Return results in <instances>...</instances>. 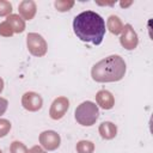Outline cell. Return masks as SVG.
I'll list each match as a JSON object with an SVG mask.
<instances>
[{
    "mask_svg": "<svg viewBox=\"0 0 153 153\" xmlns=\"http://www.w3.org/2000/svg\"><path fill=\"white\" fill-rule=\"evenodd\" d=\"M73 30L80 41L99 45L105 35V22L98 13L84 11L74 18Z\"/></svg>",
    "mask_w": 153,
    "mask_h": 153,
    "instance_id": "6da1fadb",
    "label": "cell"
},
{
    "mask_svg": "<svg viewBox=\"0 0 153 153\" xmlns=\"http://www.w3.org/2000/svg\"><path fill=\"white\" fill-rule=\"evenodd\" d=\"M126 62L120 55H110L97 62L91 69V76L97 82H115L123 79Z\"/></svg>",
    "mask_w": 153,
    "mask_h": 153,
    "instance_id": "7a4b0ae2",
    "label": "cell"
},
{
    "mask_svg": "<svg viewBox=\"0 0 153 153\" xmlns=\"http://www.w3.org/2000/svg\"><path fill=\"white\" fill-rule=\"evenodd\" d=\"M74 116L79 124L85 126V127H91L98 120L99 110H98V106L93 102L86 100L76 106Z\"/></svg>",
    "mask_w": 153,
    "mask_h": 153,
    "instance_id": "3957f363",
    "label": "cell"
},
{
    "mask_svg": "<svg viewBox=\"0 0 153 153\" xmlns=\"http://www.w3.org/2000/svg\"><path fill=\"white\" fill-rule=\"evenodd\" d=\"M26 45H27V50L31 55L37 56V57H42L47 54V42L45 39L36 32H30L26 36Z\"/></svg>",
    "mask_w": 153,
    "mask_h": 153,
    "instance_id": "277c9868",
    "label": "cell"
},
{
    "mask_svg": "<svg viewBox=\"0 0 153 153\" xmlns=\"http://www.w3.org/2000/svg\"><path fill=\"white\" fill-rule=\"evenodd\" d=\"M120 43L127 50H133V49H135L137 47V44H139L137 33L135 32V30L133 29V26L130 24L123 25V30L121 32Z\"/></svg>",
    "mask_w": 153,
    "mask_h": 153,
    "instance_id": "5b68a950",
    "label": "cell"
},
{
    "mask_svg": "<svg viewBox=\"0 0 153 153\" xmlns=\"http://www.w3.org/2000/svg\"><path fill=\"white\" fill-rule=\"evenodd\" d=\"M39 143L47 151H55L61 143L60 135L54 130H44L39 134Z\"/></svg>",
    "mask_w": 153,
    "mask_h": 153,
    "instance_id": "8992f818",
    "label": "cell"
},
{
    "mask_svg": "<svg viewBox=\"0 0 153 153\" xmlns=\"http://www.w3.org/2000/svg\"><path fill=\"white\" fill-rule=\"evenodd\" d=\"M68 108H69V100H68V98L67 97H63V96L57 97L51 103V106H50V110H49V115L55 121L61 120L66 115Z\"/></svg>",
    "mask_w": 153,
    "mask_h": 153,
    "instance_id": "52a82bcc",
    "label": "cell"
},
{
    "mask_svg": "<svg viewBox=\"0 0 153 153\" xmlns=\"http://www.w3.org/2000/svg\"><path fill=\"white\" fill-rule=\"evenodd\" d=\"M22 105H23V108L25 110L35 112V111H38L42 108L43 99H42V97L38 93L29 91V92H25L23 94V97H22Z\"/></svg>",
    "mask_w": 153,
    "mask_h": 153,
    "instance_id": "ba28073f",
    "label": "cell"
},
{
    "mask_svg": "<svg viewBox=\"0 0 153 153\" xmlns=\"http://www.w3.org/2000/svg\"><path fill=\"white\" fill-rule=\"evenodd\" d=\"M18 11H19V16L24 20H31L37 12L36 2L32 0H23L18 6Z\"/></svg>",
    "mask_w": 153,
    "mask_h": 153,
    "instance_id": "9c48e42d",
    "label": "cell"
},
{
    "mask_svg": "<svg viewBox=\"0 0 153 153\" xmlns=\"http://www.w3.org/2000/svg\"><path fill=\"white\" fill-rule=\"evenodd\" d=\"M96 102L104 110H110L115 105V98L112 93L106 90H100L96 93Z\"/></svg>",
    "mask_w": 153,
    "mask_h": 153,
    "instance_id": "30bf717a",
    "label": "cell"
},
{
    "mask_svg": "<svg viewBox=\"0 0 153 153\" xmlns=\"http://www.w3.org/2000/svg\"><path fill=\"white\" fill-rule=\"evenodd\" d=\"M99 134L100 136L104 139V140H111L116 136L117 134V127L116 124H114L112 122H103L100 126H99Z\"/></svg>",
    "mask_w": 153,
    "mask_h": 153,
    "instance_id": "8fae6325",
    "label": "cell"
},
{
    "mask_svg": "<svg viewBox=\"0 0 153 153\" xmlns=\"http://www.w3.org/2000/svg\"><path fill=\"white\" fill-rule=\"evenodd\" d=\"M6 22L11 25L14 33H22L25 30V20L19 14H12L11 13L10 16H7Z\"/></svg>",
    "mask_w": 153,
    "mask_h": 153,
    "instance_id": "7c38bea8",
    "label": "cell"
},
{
    "mask_svg": "<svg viewBox=\"0 0 153 153\" xmlns=\"http://www.w3.org/2000/svg\"><path fill=\"white\" fill-rule=\"evenodd\" d=\"M106 26L109 29V31L114 35H120L123 30V23L122 20L117 17V16H110L108 18V22H106Z\"/></svg>",
    "mask_w": 153,
    "mask_h": 153,
    "instance_id": "4fadbf2b",
    "label": "cell"
},
{
    "mask_svg": "<svg viewBox=\"0 0 153 153\" xmlns=\"http://www.w3.org/2000/svg\"><path fill=\"white\" fill-rule=\"evenodd\" d=\"M76 152L78 153H93L94 151V145L92 141L88 140H81L76 143Z\"/></svg>",
    "mask_w": 153,
    "mask_h": 153,
    "instance_id": "5bb4252c",
    "label": "cell"
},
{
    "mask_svg": "<svg viewBox=\"0 0 153 153\" xmlns=\"http://www.w3.org/2000/svg\"><path fill=\"white\" fill-rule=\"evenodd\" d=\"M54 6L59 12H67L74 6V1L73 0H56L54 2Z\"/></svg>",
    "mask_w": 153,
    "mask_h": 153,
    "instance_id": "9a60e30c",
    "label": "cell"
},
{
    "mask_svg": "<svg viewBox=\"0 0 153 153\" xmlns=\"http://www.w3.org/2000/svg\"><path fill=\"white\" fill-rule=\"evenodd\" d=\"M10 151L11 153H29V149L26 148V146L20 141H13L11 143Z\"/></svg>",
    "mask_w": 153,
    "mask_h": 153,
    "instance_id": "2e32d148",
    "label": "cell"
},
{
    "mask_svg": "<svg viewBox=\"0 0 153 153\" xmlns=\"http://www.w3.org/2000/svg\"><path fill=\"white\" fill-rule=\"evenodd\" d=\"M12 12V4L7 0H0V17H7Z\"/></svg>",
    "mask_w": 153,
    "mask_h": 153,
    "instance_id": "e0dca14e",
    "label": "cell"
},
{
    "mask_svg": "<svg viewBox=\"0 0 153 153\" xmlns=\"http://www.w3.org/2000/svg\"><path fill=\"white\" fill-rule=\"evenodd\" d=\"M13 33H14L13 29L11 27V25L6 20L0 23V36H2V37H11Z\"/></svg>",
    "mask_w": 153,
    "mask_h": 153,
    "instance_id": "ac0fdd59",
    "label": "cell"
},
{
    "mask_svg": "<svg viewBox=\"0 0 153 153\" xmlns=\"http://www.w3.org/2000/svg\"><path fill=\"white\" fill-rule=\"evenodd\" d=\"M11 130V122L6 118H0V137H4Z\"/></svg>",
    "mask_w": 153,
    "mask_h": 153,
    "instance_id": "d6986e66",
    "label": "cell"
},
{
    "mask_svg": "<svg viewBox=\"0 0 153 153\" xmlns=\"http://www.w3.org/2000/svg\"><path fill=\"white\" fill-rule=\"evenodd\" d=\"M7 106H8V102H7V99L0 97V116L5 114V111L7 110Z\"/></svg>",
    "mask_w": 153,
    "mask_h": 153,
    "instance_id": "ffe728a7",
    "label": "cell"
},
{
    "mask_svg": "<svg viewBox=\"0 0 153 153\" xmlns=\"http://www.w3.org/2000/svg\"><path fill=\"white\" fill-rule=\"evenodd\" d=\"M29 153H45V151L39 146H33L29 149Z\"/></svg>",
    "mask_w": 153,
    "mask_h": 153,
    "instance_id": "44dd1931",
    "label": "cell"
},
{
    "mask_svg": "<svg viewBox=\"0 0 153 153\" xmlns=\"http://www.w3.org/2000/svg\"><path fill=\"white\" fill-rule=\"evenodd\" d=\"M120 5H121L122 7H127V6L131 5V1H129V2H123V1H121V2H120Z\"/></svg>",
    "mask_w": 153,
    "mask_h": 153,
    "instance_id": "7402d4cb",
    "label": "cell"
},
{
    "mask_svg": "<svg viewBox=\"0 0 153 153\" xmlns=\"http://www.w3.org/2000/svg\"><path fill=\"white\" fill-rule=\"evenodd\" d=\"M2 90H4V80H2V78L0 76V93L2 92Z\"/></svg>",
    "mask_w": 153,
    "mask_h": 153,
    "instance_id": "603a6c76",
    "label": "cell"
},
{
    "mask_svg": "<svg viewBox=\"0 0 153 153\" xmlns=\"http://www.w3.org/2000/svg\"><path fill=\"white\" fill-rule=\"evenodd\" d=\"M0 153H2V152H1V149H0Z\"/></svg>",
    "mask_w": 153,
    "mask_h": 153,
    "instance_id": "cb8c5ba5",
    "label": "cell"
}]
</instances>
